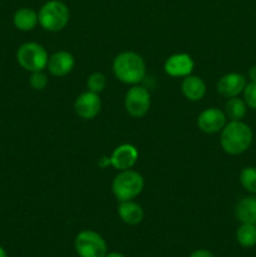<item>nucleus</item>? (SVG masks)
<instances>
[{
    "label": "nucleus",
    "instance_id": "f257e3e1",
    "mask_svg": "<svg viewBox=\"0 0 256 257\" xmlns=\"http://www.w3.org/2000/svg\"><path fill=\"white\" fill-rule=\"evenodd\" d=\"M252 131L242 120H230L221 131L220 143L222 150L231 156H237L250 148Z\"/></svg>",
    "mask_w": 256,
    "mask_h": 257
},
{
    "label": "nucleus",
    "instance_id": "f03ea898",
    "mask_svg": "<svg viewBox=\"0 0 256 257\" xmlns=\"http://www.w3.org/2000/svg\"><path fill=\"white\" fill-rule=\"evenodd\" d=\"M113 73L122 83L136 85L146 77V63L137 53L122 52L113 60Z\"/></svg>",
    "mask_w": 256,
    "mask_h": 257
},
{
    "label": "nucleus",
    "instance_id": "7ed1b4c3",
    "mask_svg": "<svg viewBox=\"0 0 256 257\" xmlns=\"http://www.w3.org/2000/svg\"><path fill=\"white\" fill-rule=\"evenodd\" d=\"M38 19L44 30L60 32L69 23V8L60 0H49L40 8L38 13Z\"/></svg>",
    "mask_w": 256,
    "mask_h": 257
},
{
    "label": "nucleus",
    "instance_id": "20e7f679",
    "mask_svg": "<svg viewBox=\"0 0 256 257\" xmlns=\"http://www.w3.org/2000/svg\"><path fill=\"white\" fill-rule=\"evenodd\" d=\"M145 187V180L137 171H119L112 182V192L118 201H130L141 195Z\"/></svg>",
    "mask_w": 256,
    "mask_h": 257
},
{
    "label": "nucleus",
    "instance_id": "39448f33",
    "mask_svg": "<svg viewBox=\"0 0 256 257\" xmlns=\"http://www.w3.org/2000/svg\"><path fill=\"white\" fill-rule=\"evenodd\" d=\"M48 52L43 45L28 42L20 45L17 52V60L22 68L28 72H42L47 68Z\"/></svg>",
    "mask_w": 256,
    "mask_h": 257
},
{
    "label": "nucleus",
    "instance_id": "423d86ee",
    "mask_svg": "<svg viewBox=\"0 0 256 257\" xmlns=\"http://www.w3.org/2000/svg\"><path fill=\"white\" fill-rule=\"evenodd\" d=\"M74 248L79 257H104L107 255L104 238L92 230H83L75 236Z\"/></svg>",
    "mask_w": 256,
    "mask_h": 257
},
{
    "label": "nucleus",
    "instance_id": "0eeeda50",
    "mask_svg": "<svg viewBox=\"0 0 256 257\" xmlns=\"http://www.w3.org/2000/svg\"><path fill=\"white\" fill-rule=\"evenodd\" d=\"M151 107V94L142 85H133L125 93L124 108L133 118H142L148 113Z\"/></svg>",
    "mask_w": 256,
    "mask_h": 257
},
{
    "label": "nucleus",
    "instance_id": "6e6552de",
    "mask_svg": "<svg viewBox=\"0 0 256 257\" xmlns=\"http://www.w3.org/2000/svg\"><path fill=\"white\" fill-rule=\"evenodd\" d=\"M102 108V102L97 93L90 90L82 93L74 102V110L82 119H93L97 117Z\"/></svg>",
    "mask_w": 256,
    "mask_h": 257
},
{
    "label": "nucleus",
    "instance_id": "1a4fd4ad",
    "mask_svg": "<svg viewBox=\"0 0 256 257\" xmlns=\"http://www.w3.org/2000/svg\"><path fill=\"white\" fill-rule=\"evenodd\" d=\"M165 72L170 77L178 78V77H187L192 74L193 68H195V62L191 58L190 54L186 53H177L167 58L165 62Z\"/></svg>",
    "mask_w": 256,
    "mask_h": 257
},
{
    "label": "nucleus",
    "instance_id": "9d476101",
    "mask_svg": "<svg viewBox=\"0 0 256 257\" xmlns=\"http://www.w3.org/2000/svg\"><path fill=\"white\" fill-rule=\"evenodd\" d=\"M225 112L218 108H207L200 113L197 118V125L200 131L208 135H213L222 131L226 124Z\"/></svg>",
    "mask_w": 256,
    "mask_h": 257
},
{
    "label": "nucleus",
    "instance_id": "9b49d317",
    "mask_svg": "<svg viewBox=\"0 0 256 257\" xmlns=\"http://www.w3.org/2000/svg\"><path fill=\"white\" fill-rule=\"evenodd\" d=\"M138 161L137 148L130 143L120 145L113 151L109 157V162L117 171L131 170Z\"/></svg>",
    "mask_w": 256,
    "mask_h": 257
},
{
    "label": "nucleus",
    "instance_id": "f8f14e48",
    "mask_svg": "<svg viewBox=\"0 0 256 257\" xmlns=\"http://www.w3.org/2000/svg\"><path fill=\"white\" fill-rule=\"evenodd\" d=\"M246 87V78L240 73H227L217 82V92L225 98L237 97Z\"/></svg>",
    "mask_w": 256,
    "mask_h": 257
},
{
    "label": "nucleus",
    "instance_id": "ddd939ff",
    "mask_svg": "<svg viewBox=\"0 0 256 257\" xmlns=\"http://www.w3.org/2000/svg\"><path fill=\"white\" fill-rule=\"evenodd\" d=\"M75 64L74 57L67 50H59L50 55L48 59L47 68L54 77H65L73 70Z\"/></svg>",
    "mask_w": 256,
    "mask_h": 257
},
{
    "label": "nucleus",
    "instance_id": "4468645a",
    "mask_svg": "<svg viewBox=\"0 0 256 257\" xmlns=\"http://www.w3.org/2000/svg\"><path fill=\"white\" fill-rule=\"evenodd\" d=\"M182 94L192 102H198L202 99L206 94V84L202 78L198 75H187L183 78L182 84H181Z\"/></svg>",
    "mask_w": 256,
    "mask_h": 257
},
{
    "label": "nucleus",
    "instance_id": "2eb2a0df",
    "mask_svg": "<svg viewBox=\"0 0 256 257\" xmlns=\"http://www.w3.org/2000/svg\"><path fill=\"white\" fill-rule=\"evenodd\" d=\"M118 216L127 225L136 226L142 222L145 218V212L143 208L135 201H120L118 206Z\"/></svg>",
    "mask_w": 256,
    "mask_h": 257
},
{
    "label": "nucleus",
    "instance_id": "dca6fc26",
    "mask_svg": "<svg viewBox=\"0 0 256 257\" xmlns=\"http://www.w3.org/2000/svg\"><path fill=\"white\" fill-rule=\"evenodd\" d=\"M235 215L241 223L256 225V197L247 196L238 201L235 208Z\"/></svg>",
    "mask_w": 256,
    "mask_h": 257
},
{
    "label": "nucleus",
    "instance_id": "f3484780",
    "mask_svg": "<svg viewBox=\"0 0 256 257\" xmlns=\"http://www.w3.org/2000/svg\"><path fill=\"white\" fill-rule=\"evenodd\" d=\"M13 23L17 29L22 30V32H30L39 23L38 13L32 8H20L14 13Z\"/></svg>",
    "mask_w": 256,
    "mask_h": 257
},
{
    "label": "nucleus",
    "instance_id": "a211bd4d",
    "mask_svg": "<svg viewBox=\"0 0 256 257\" xmlns=\"http://www.w3.org/2000/svg\"><path fill=\"white\" fill-rule=\"evenodd\" d=\"M246 110H247V105H246L245 100L233 97L228 98L223 112H225L226 118H228L230 120H242V118L246 115Z\"/></svg>",
    "mask_w": 256,
    "mask_h": 257
},
{
    "label": "nucleus",
    "instance_id": "6ab92c4d",
    "mask_svg": "<svg viewBox=\"0 0 256 257\" xmlns=\"http://www.w3.org/2000/svg\"><path fill=\"white\" fill-rule=\"evenodd\" d=\"M236 240L242 247H253L256 245V225L241 223V226L236 231Z\"/></svg>",
    "mask_w": 256,
    "mask_h": 257
},
{
    "label": "nucleus",
    "instance_id": "aec40b11",
    "mask_svg": "<svg viewBox=\"0 0 256 257\" xmlns=\"http://www.w3.org/2000/svg\"><path fill=\"white\" fill-rule=\"evenodd\" d=\"M240 182L246 191L256 193V167H245L240 173Z\"/></svg>",
    "mask_w": 256,
    "mask_h": 257
},
{
    "label": "nucleus",
    "instance_id": "412c9836",
    "mask_svg": "<svg viewBox=\"0 0 256 257\" xmlns=\"http://www.w3.org/2000/svg\"><path fill=\"white\" fill-rule=\"evenodd\" d=\"M105 85H107V78H105V75L103 74V73L95 72L92 73V74L88 77L87 88L90 92L99 94L100 92L104 90Z\"/></svg>",
    "mask_w": 256,
    "mask_h": 257
},
{
    "label": "nucleus",
    "instance_id": "4be33fe9",
    "mask_svg": "<svg viewBox=\"0 0 256 257\" xmlns=\"http://www.w3.org/2000/svg\"><path fill=\"white\" fill-rule=\"evenodd\" d=\"M29 84L33 89L43 90L48 85V77L44 72H33L30 75Z\"/></svg>",
    "mask_w": 256,
    "mask_h": 257
},
{
    "label": "nucleus",
    "instance_id": "5701e85b",
    "mask_svg": "<svg viewBox=\"0 0 256 257\" xmlns=\"http://www.w3.org/2000/svg\"><path fill=\"white\" fill-rule=\"evenodd\" d=\"M242 93L246 105L248 108H251V109L256 110V82H251L248 84H246Z\"/></svg>",
    "mask_w": 256,
    "mask_h": 257
},
{
    "label": "nucleus",
    "instance_id": "b1692460",
    "mask_svg": "<svg viewBox=\"0 0 256 257\" xmlns=\"http://www.w3.org/2000/svg\"><path fill=\"white\" fill-rule=\"evenodd\" d=\"M190 257H215L212 252L207 250H196L191 253Z\"/></svg>",
    "mask_w": 256,
    "mask_h": 257
},
{
    "label": "nucleus",
    "instance_id": "393cba45",
    "mask_svg": "<svg viewBox=\"0 0 256 257\" xmlns=\"http://www.w3.org/2000/svg\"><path fill=\"white\" fill-rule=\"evenodd\" d=\"M248 78L251 79V82H256V65L250 68V70H248Z\"/></svg>",
    "mask_w": 256,
    "mask_h": 257
},
{
    "label": "nucleus",
    "instance_id": "a878e982",
    "mask_svg": "<svg viewBox=\"0 0 256 257\" xmlns=\"http://www.w3.org/2000/svg\"><path fill=\"white\" fill-rule=\"evenodd\" d=\"M98 165H99L100 167H102V168H104L105 166L110 165L109 158H107V157H102V158H100V160H99V162H98Z\"/></svg>",
    "mask_w": 256,
    "mask_h": 257
},
{
    "label": "nucleus",
    "instance_id": "bb28decb",
    "mask_svg": "<svg viewBox=\"0 0 256 257\" xmlns=\"http://www.w3.org/2000/svg\"><path fill=\"white\" fill-rule=\"evenodd\" d=\"M104 257H125V256L122 255V253H119V252H109V253H107Z\"/></svg>",
    "mask_w": 256,
    "mask_h": 257
},
{
    "label": "nucleus",
    "instance_id": "cd10ccee",
    "mask_svg": "<svg viewBox=\"0 0 256 257\" xmlns=\"http://www.w3.org/2000/svg\"><path fill=\"white\" fill-rule=\"evenodd\" d=\"M0 257H8L7 251H5V248L3 246H0Z\"/></svg>",
    "mask_w": 256,
    "mask_h": 257
}]
</instances>
